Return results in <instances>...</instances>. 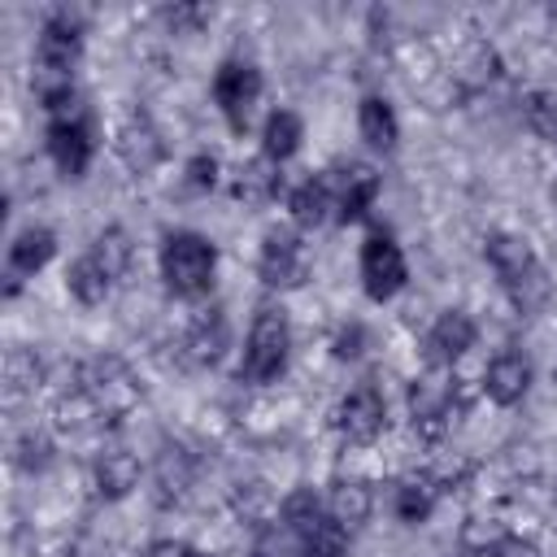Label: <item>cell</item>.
Returning a JSON list of instances; mask_svg holds the SVG:
<instances>
[{
    "label": "cell",
    "mask_w": 557,
    "mask_h": 557,
    "mask_svg": "<svg viewBox=\"0 0 557 557\" xmlns=\"http://www.w3.org/2000/svg\"><path fill=\"white\" fill-rule=\"evenodd\" d=\"M287 352H292V326L287 313L278 305H261L248 339H244V361H239V379L244 383H274L287 370Z\"/></svg>",
    "instance_id": "3957f363"
},
{
    "label": "cell",
    "mask_w": 557,
    "mask_h": 557,
    "mask_svg": "<svg viewBox=\"0 0 557 557\" xmlns=\"http://www.w3.org/2000/svg\"><path fill=\"white\" fill-rule=\"evenodd\" d=\"M483 257L500 283V292L509 296V305L518 313H535L548 296H553V278L544 270V261L535 257V248L522 239V235H509V231H496L487 235L483 244Z\"/></svg>",
    "instance_id": "6da1fadb"
},
{
    "label": "cell",
    "mask_w": 557,
    "mask_h": 557,
    "mask_svg": "<svg viewBox=\"0 0 557 557\" xmlns=\"http://www.w3.org/2000/svg\"><path fill=\"white\" fill-rule=\"evenodd\" d=\"M78 379H83V392L91 396L96 413H104V418H117V413H126V409L139 400L131 374H126L122 361H113V357H100V361L83 366Z\"/></svg>",
    "instance_id": "8fae6325"
},
{
    "label": "cell",
    "mask_w": 557,
    "mask_h": 557,
    "mask_svg": "<svg viewBox=\"0 0 557 557\" xmlns=\"http://www.w3.org/2000/svg\"><path fill=\"white\" fill-rule=\"evenodd\" d=\"M296 548L300 544H296V535L283 522H265V527H257L248 557H296Z\"/></svg>",
    "instance_id": "4dcf8cb0"
},
{
    "label": "cell",
    "mask_w": 557,
    "mask_h": 557,
    "mask_svg": "<svg viewBox=\"0 0 557 557\" xmlns=\"http://www.w3.org/2000/svg\"><path fill=\"white\" fill-rule=\"evenodd\" d=\"M48 157L57 161V170L65 178H83L87 174V165L96 157V131H91L87 113L48 122Z\"/></svg>",
    "instance_id": "9c48e42d"
},
{
    "label": "cell",
    "mask_w": 557,
    "mask_h": 557,
    "mask_svg": "<svg viewBox=\"0 0 557 557\" xmlns=\"http://www.w3.org/2000/svg\"><path fill=\"white\" fill-rule=\"evenodd\" d=\"M65 287H70V296L78 300V305H100L104 296H109V287H113V274L91 257V252H83L70 270H65Z\"/></svg>",
    "instance_id": "cb8c5ba5"
},
{
    "label": "cell",
    "mask_w": 557,
    "mask_h": 557,
    "mask_svg": "<svg viewBox=\"0 0 557 557\" xmlns=\"http://www.w3.org/2000/svg\"><path fill=\"white\" fill-rule=\"evenodd\" d=\"M366 344H370L366 326H361V322H348V326H339V331H335V339H331V352H335L339 361H357V357L366 352Z\"/></svg>",
    "instance_id": "d6a6232c"
},
{
    "label": "cell",
    "mask_w": 557,
    "mask_h": 557,
    "mask_svg": "<svg viewBox=\"0 0 557 557\" xmlns=\"http://www.w3.org/2000/svg\"><path fill=\"white\" fill-rule=\"evenodd\" d=\"M326 513H331L344 531L357 527V522H366V518H370V487L357 483V479H339V483L331 487V505H326Z\"/></svg>",
    "instance_id": "484cf974"
},
{
    "label": "cell",
    "mask_w": 557,
    "mask_h": 557,
    "mask_svg": "<svg viewBox=\"0 0 557 557\" xmlns=\"http://www.w3.org/2000/svg\"><path fill=\"white\" fill-rule=\"evenodd\" d=\"M83 61V30L70 17H48L35 44V70H39V87L48 83H70L74 65Z\"/></svg>",
    "instance_id": "ba28073f"
},
{
    "label": "cell",
    "mask_w": 557,
    "mask_h": 557,
    "mask_svg": "<svg viewBox=\"0 0 557 557\" xmlns=\"http://www.w3.org/2000/svg\"><path fill=\"white\" fill-rule=\"evenodd\" d=\"M326 518H331V513L322 509V500L313 496V487H296V492H292V496L278 505V522H283V527L296 535V544H300L309 531H318Z\"/></svg>",
    "instance_id": "d4e9b609"
},
{
    "label": "cell",
    "mask_w": 557,
    "mask_h": 557,
    "mask_svg": "<svg viewBox=\"0 0 557 557\" xmlns=\"http://www.w3.org/2000/svg\"><path fill=\"white\" fill-rule=\"evenodd\" d=\"M492 557H540V548H535V544H527V540H513V535H505V544H500Z\"/></svg>",
    "instance_id": "8d00e7d4"
},
{
    "label": "cell",
    "mask_w": 557,
    "mask_h": 557,
    "mask_svg": "<svg viewBox=\"0 0 557 557\" xmlns=\"http://www.w3.org/2000/svg\"><path fill=\"white\" fill-rule=\"evenodd\" d=\"M226 348H231V322H226V313L222 309L200 313L191 322V331H187V357L196 366H213V361H222Z\"/></svg>",
    "instance_id": "ffe728a7"
},
{
    "label": "cell",
    "mask_w": 557,
    "mask_h": 557,
    "mask_svg": "<svg viewBox=\"0 0 557 557\" xmlns=\"http://www.w3.org/2000/svg\"><path fill=\"white\" fill-rule=\"evenodd\" d=\"M335 178V218L339 222H361L370 213V205L379 200V174L370 165H344V170H331Z\"/></svg>",
    "instance_id": "9a60e30c"
},
{
    "label": "cell",
    "mask_w": 557,
    "mask_h": 557,
    "mask_svg": "<svg viewBox=\"0 0 557 557\" xmlns=\"http://www.w3.org/2000/svg\"><path fill=\"white\" fill-rule=\"evenodd\" d=\"M52 257H57V235L48 226L17 231L13 244H9V261H4V296H17L22 283L35 278Z\"/></svg>",
    "instance_id": "7c38bea8"
},
{
    "label": "cell",
    "mask_w": 557,
    "mask_h": 557,
    "mask_svg": "<svg viewBox=\"0 0 557 557\" xmlns=\"http://www.w3.org/2000/svg\"><path fill=\"white\" fill-rule=\"evenodd\" d=\"M4 374H9V396H22L26 387H35V379H39V361L26 357V352H9Z\"/></svg>",
    "instance_id": "1f68e13d"
},
{
    "label": "cell",
    "mask_w": 557,
    "mask_h": 557,
    "mask_svg": "<svg viewBox=\"0 0 557 557\" xmlns=\"http://www.w3.org/2000/svg\"><path fill=\"white\" fill-rule=\"evenodd\" d=\"M457 396H461V387H457L453 370L431 366V370H426L422 379H413V387H409V418H413V426H418L422 435H440V431L453 422Z\"/></svg>",
    "instance_id": "52a82bcc"
},
{
    "label": "cell",
    "mask_w": 557,
    "mask_h": 557,
    "mask_svg": "<svg viewBox=\"0 0 557 557\" xmlns=\"http://www.w3.org/2000/svg\"><path fill=\"white\" fill-rule=\"evenodd\" d=\"M161 278L174 296L183 300H200L209 287H213V274H218V248L213 239L196 235V231H170L161 239Z\"/></svg>",
    "instance_id": "7a4b0ae2"
},
{
    "label": "cell",
    "mask_w": 557,
    "mask_h": 557,
    "mask_svg": "<svg viewBox=\"0 0 557 557\" xmlns=\"http://www.w3.org/2000/svg\"><path fill=\"white\" fill-rule=\"evenodd\" d=\"M148 557H205V553L191 548V544H183V540H157V544L148 548Z\"/></svg>",
    "instance_id": "d590c367"
},
{
    "label": "cell",
    "mask_w": 557,
    "mask_h": 557,
    "mask_svg": "<svg viewBox=\"0 0 557 557\" xmlns=\"http://www.w3.org/2000/svg\"><path fill=\"white\" fill-rule=\"evenodd\" d=\"M435 500H440V483L426 479V474H418V479H405V483L392 492V513H396L400 522L418 527V522H426V518L435 513Z\"/></svg>",
    "instance_id": "603a6c76"
},
{
    "label": "cell",
    "mask_w": 557,
    "mask_h": 557,
    "mask_svg": "<svg viewBox=\"0 0 557 557\" xmlns=\"http://www.w3.org/2000/svg\"><path fill=\"white\" fill-rule=\"evenodd\" d=\"M91 257H96L113 278H122V274H126V265H131V235H126L122 226L100 231V235H96V244H91Z\"/></svg>",
    "instance_id": "83f0119b"
},
{
    "label": "cell",
    "mask_w": 557,
    "mask_h": 557,
    "mask_svg": "<svg viewBox=\"0 0 557 557\" xmlns=\"http://www.w3.org/2000/svg\"><path fill=\"white\" fill-rule=\"evenodd\" d=\"M335 426H339V435H344L348 444H370V440H379L383 426H387V400H383V392H379L374 383L352 387V392L339 400V409H335Z\"/></svg>",
    "instance_id": "30bf717a"
},
{
    "label": "cell",
    "mask_w": 557,
    "mask_h": 557,
    "mask_svg": "<svg viewBox=\"0 0 557 557\" xmlns=\"http://www.w3.org/2000/svg\"><path fill=\"white\" fill-rule=\"evenodd\" d=\"M183 178H187L191 191H209V187L218 183V157H213V152H196V157L187 161Z\"/></svg>",
    "instance_id": "836d02e7"
},
{
    "label": "cell",
    "mask_w": 557,
    "mask_h": 557,
    "mask_svg": "<svg viewBox=\"0 0 557 557\" xmlns=\"http://www.w3.org/2000/svg\"><path fill=\"white\" fill-rule=\"evenodd\" d=\"M300 139H305V122H300V113H292V109H274V113L265 117V126H261V157L274 161V165H283L287 157H296Z\"/></svg>",
    "instance_id": "7402d4cb"
},
{
    "label": "cell",
    "mask_w": 557,
    "mask_h": 557,
    "mask_svg": "<svg viewBox=\"0 0 557 557\" xmlns=\"http://www.w3.org/2000/svg\"><path fill=\"white\" fill-rule=\"evenodd\" d=\"M257 100H261V70L244 57H226L213 74V104H218V113L226 117V126L235 135L248 131Z\"/></svg>",
    "instance_id": "277c9868"
},
{
    "label": "cell",
    "mask_w": 557,
    "mask_h": 557,
    "mask_svg": "<svg viewBox=\"0 0 557 557\" xmlns=\"http://www.w3.org/2000/svg\"><path fill=\"white\" fill-rule=\"evenodd\" d=\"M113 148H117V157H122L135 174H148V170L161 165V157H165L161 131H157L152 117L139 113V109L122 117V126H117V135H113Z\"/></svg>",
    "instance_id": "4fadbf2b"
},
{
    "label": "cell",
    "mask_w": 557,
    "mask_h": 557,
    "mask_svg": "<svg viewBox=\"0 0 557 557\" xmlns=\"http://www.w3.org/2000/svg\"><path fill=\"white\" fill-rule=\"evenodd\" d=\"M405 283H409V265H405V252H400L396 235L383 231V226H370V235L361 244V287H366V296L383 305Z\"/></svg>",
    "instance_id": "5b68a950"
},
{
    "label": "cell",
    "mask_w": 557,
    "mask_h": 557,
    "mask_svg": "<svg viewBox=\"0 0 557 557\" xmlns=\"http://www.w3.org/2000/svg\"><path fill=\"white\" fill-rule=\"evenodd\" d=\"M483 387L496 405H518L531 387V361L522 352H496L483 370Z\"/></svg>",
    "instance_id": "e0dca14e"
},
{
    "label": "cell",
    "mask_w": 557,
    "mask_h": 557,
    "mask_svg": "<svg viewBox=\"0 0 557 557\" xmlns=\"http://www.w3.org/2000/svg\"><path fill=\"white\" fill-rule=\"evenodd\" d=\"M91 479H96V492L104 500H122V496H131L139 487V457L131 448H122V444L100 448V457L91 466Z\"/></svg>",
    "instance_id": "2e32d148"
},
{
    "label": "cell",
    "mask_w": 557,
    "mask_h": 557,
    "mask_svg": "<svg viewBox=\"0 0 557 557\" xmlns=\"http://www.w3.org/2000/svg\"><path fill=\"white\" fill-rule=\"evenodd\" d=\"M357 131H361V139H366L374 152H392L396 139H400L396 109H392L383 96H361V104H357Z\"/></svg>",
    "instance_id": "44dd1931"
},
{
    "label": "cell",
    "mask_w": 557,
    "mask_h": 557,
    "mask_svg": "<svg viewBox=\"0 0 557 557\" xmlns=\"http://www.w3.org/2000/svg\"><path fill=\"white\" fill-rule=\"evenodd\" d=\"M187 453L178 444H165L161 457H157V483H161V496H178L187 487Z\"/></svg>",
    "instance_id": "f546056e"
},
{
    "label": "cell",
    "mask_w": 557,
    "mask_h": 557,
    "mask_svg": "<svg viewBox=\"0 0 557 557\" xmlns=\"http://www.w3.org/2000/svg\"><path fill=\"white\" fill-rule=\"evenodd\" d=\"M48 453H52V444L44 435H26L17 444V466L22 470H39V466H48Z\"/></svg>",
    "instance_id": "e575fe53"
},
{
    "label": "cell",
    "mask_w": 557,
    "mask_h": 557,
    "mask_svg": "<svg viewBox=\"0 0 557 557\" xmlns=\"http://www.w3.org/2000/svg\"><path fill=\"white\" fill-rule=\"evenodd\" d=\"M522 122L535 139L557 144V91L553 87H535L522 96Z\"/></svg>",
    "instance_id": "4316f807"
},
{
    "label": "cell",
    "mask_w": 557,
    "mask_h": 557,
    "mask_svg": "<svg viewBox=\"0 0 557 557\" xmlns=\"http://www.w3.org/2000/svg\"><path fill=\"white\" fill-rule=\"evenodd\" d=\"M296 557H348V531H344L335 518H326L318 531H309V535L300 540Z\"/></svg>",
    "instance_id": "f1b7e54d"
},
{
    "label": "cell",
    "mask_w": 557,
    "mask_h": 557,
    "mask_svg": "<svg viewBox=\"0 0 557 557\" xmlns=\"http://www.w3.org/2000/svg\"><path fill=\"white\" fill-rule=\"evenodd\" d=\"M474 339H479L474 318L461 313V309H444V313L435 318V326L426 331V361L453 370V361H461V357L474 348Z\"/></svg>",
    "instance_id": "5bb4252c"
},
{
    "label": "cell",
    "mask_w": 557,
    "mask_h": 557,
    "mask_svg": "<svg viewBox=\"0 0 557 557\" xmlns=\"http://www.w3.org/2000/svg\"><path fill=\"white\" fill-rule=\"evenodd\" d=\"M457 557H470V553H457Z\"/></svg>",
    "instance_id": "74e56055"
},
{
    "label": "cell",
    "mask_w": 557,
    "mask_h": 557,
    "mask_svg": "<svg viewBox=\"0 0 557 557\" xmlns=\"http://www.w3.org/2000/svg\"><path fill=\"white\" fill-rule=\"evenodd\" d=\"M553 374H557V370H553Z\"/></svg>",
    "instance_id": "f35d334b"
},
{
    "label": "cell",
    "mask_w": 557,
    "mask_h": 557,
    "mask_svg": "<svg viewBox=\"0 0 557 557\" xmlns=\"http://www.w3.org/2000/svg\"><path fill=\"white\" fill-rule=\"evenodd\" d=\"M287 209H292V222L296 226H322L326 218H335V178H331V170L305 178L287 196Z\"/></svg>",
    "instance_id": "ac0fdd59"
},
{
    "label": "cell",
    "mask_w": 557,
    "mask_h": 557,
    "mask_svg": "<svg viewBox=\"0 0 557 557\" xmlns=\"http://www.w3.org/2000/svg\"><path fill=\"white\" fill-rule=\"evenodd\" d=\"M257 274L274 292H292L309 278V252H305V244L292 226H270L265 231L261 252H257Z\"/></svg>",
    "instance_id": "8992f818"
},
{
    "label": "cell",
    "mask_w": 557,
    "mask_h": 557,
    "mask_svg": "<svg viewBox=\"0 0 557 557\" xmlns=\"http://www.w3.org/2000/svg\"><path fill=\"white\" fill-rule=\"evenodd\" d=\"M278 187H283V174H278V165L265 161V157L244 161V165L235 170V178H231V196H235L239 205H248V209L270 205V200L278 196Z\"/></svg>",
    "instance_id": "d6986e66"
}]
</instances>
